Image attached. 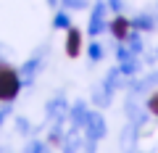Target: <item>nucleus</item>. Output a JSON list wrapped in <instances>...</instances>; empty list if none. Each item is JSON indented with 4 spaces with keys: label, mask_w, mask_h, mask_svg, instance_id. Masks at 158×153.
Instances as JSON below:
<instances>
[{
    "label": "nucleus",
    "mask_w": 158,
    "mask_h": 153,
    "mask_svg": "<svg viewBox=\"0 0 158 153\" xmlns=\"http://www.w3.org/2000/svg\"><path fill=\"white\" fill-rule=\"evenodd\" d=\"M53 27H56V29H69V27H71V19H69L66 13H56V19H53Z\"/></svg>",
    "instance_id": "10"
},
{
    "label": "nucleus",
    "mask_w": 158,
    "mask_h": 153,
    "mask_svg": "<svg viewBox=\"0 0 158 153\" xmlns=\"http://www.w3.org/2000/svg\"><path fill=\"white\" fill-rule=\"evenodd\" d=\"M37 69H40V58H32V61H27L21 69H19V74H21V82H32Z\"/></svg>",
    "instance_id": "6"
},
{
    "label": "nucleus",
    "mask_w": 158,
    "mask_h": 153,
    "mask_svg": "<svg viewBox=\"0 0 158 153\" xmlns=\"http://www.w3.org/2000/svg\"><path fill=\"white\" fill-rule=\"evenodd\" d=\"M153 16H137L135 21H132V27L135 29H140V32H148V29H153Z\"/></svg>",
    "instance_id": "8"
},
{
    "label": "nucleus",
    "mask_w": 158,
    "mask_h": 153,
    "mask_svg": "<svg viewBox=\"0 0 158 153\" xmlns=\"http://www.w3.org/2000/svg\"><path fill=\"white\" fill-rule=\"evenodd\" d=\"M85 3L87 0H63V6H69V8H85Z\"/></svg>",
    "instance_id": "14"
},
{
    "label": "nucleus",
    "mask_w": 158,
    "mask_h": 153,
    "mask_svg": "<svg viewBox=\"0 0 158 153\" xmlns=\"http://www.w3.org/2000/svg\"><path fill=\"white\" fill-rule=\"evenodd\" d=\"M21 90V74L8 63H0V100L11 103Z\"/></svg>",
    "instance_id": "1"
},
{
    "label": "nucleus",
    "mask_w": 158,
    "mask_h": 153,
    "mask_svg": "<svg viewBox=\"0 0 158 153\" xmlns=\"http://www.w3.org/2000/svg\"><path fill=\"white\" fill-rule=\"evenodd\" d=\"M137 69H140V63H137L135 58H127V61H121V69H118V74H135Z\"/></svg>",
    "instance_id": "9"
},
{
    "label": "nucleus",
    "mask_w": 158,
    "mask_h": 153,
    "mask_svg": "<svg viewBox=\"0 0 158 153\" xmlns=\"http://www.w3.org/2000/svg\"><path fill=\"white\" fill-rule=\"evenodd\" d=\"M87 116H90V111H87L82 103H77V106L71 108V124H74V127H85Z\"/></svg>",
    "instance_id": "7"
},
{
    "label": "nucleus",
    "mask_w": 158,
    "mask_h": 153,
    "mask_svg": "<svg viewBox=\"0 0 158 153\" xmlns=\"http://www.w3.org/2000/svg\"><path fill=\"white\" fill-rule=\"evenodd\" d=\"M48 3H50V6H56V0H48Z\"/></svg>",
    "instance_id": "18"
},
{
    "label": "nucleus",
    "mask_w": 158,
    "mask_h": 153,
    "mask_svg": "<svg viewBox=\"0 0 158 153\" xmlns=\"http://www.w3.org/2000/svg\"><path fill=\"white\" fill-rule=\"evenodd\" d=\"M106 11H108V6L103 3V0H98L95 8H92V16H90V27H87V32H90L92 37L106 29Z\"/></svg>",
    "instance_id": "2"
},
{
    "label": "nucleus",
    "mask_w": 158,
    "mask_h": 153,
    "mask_svg": "<svg viewBox=\"0 0 158 153\" xmlns=\"http://www.w3.org/2000/svg\"><path fill=\"white\" fill-rule=\"evenodd\" d=\"M82 53V32L74 27H69V37H66V56L69 58H77Z\"/></svg>",
    "instance_id": "4"
},
{
    "label": "nucleus",
    "mask_w": 158,
    "mask_h": 153,
    "mask_svg": "<svg viewBox=\"0 0 158 153\" xmlns=\"http://www.w3.org/2000/svg\"><path fill=\"white\" fill-rule=\"evenodd\" d=\"M27 153H45V145H42V142H29Z\"/></svg>",
    "instance_id": "13"
},
{
    "label": "nucleus",
    "mask_w": 158,
    "mask_h": 153,
    "mask_svg": "<svg viewBox=\"0 0 158 153\" xmlns=\"http://www.w3.org/2000/svg\"><path fill=\"white\" fill-rule=\"evenodd\" d=\"M129 27H132V21H127L124 16H116L113 24H111V32H113L116 40H127V37H129Z\"/></svg>",
    "instance_id": "5"
},
{
    "label": "nucleus",
    "mask_w": 158,
    "mask_h": 153,
    "mask_svg": "<svg viewBox=\"0 0 158 153\" xmlns=\"http://www.w3.org/2000/svg\"><path fill=\"white\" fill-rule=\"evenodd\" d=\"M108 6H111L113 11H121V0H111V3H108Z\"/></svg>",
    "instance_id": "16"
},
{
    "label": "nucleus",
    "mask_w": 158,
    "mask_h": 153,
    "mask_svg": "<svg viewBox=\"0 0 158 153\" xmlns=\"http://www.w3.org/2000/svg\"><path fill=\"white\" fill-rule=\"evenodd\" d=\"M16 127H19L21 132H29V124H27V119H19V121H16Z\"/></svg>",
    "instance_id": "15"
},
{
    "label": "nucleus",
    "mask_w": 158,
    "mask_h": 153,
    "mask_svg": "<svg viewBox=\"0 0 158 153\" xmlns=\"http://www.w3.org/2000/svg\"><path fill=\"white\" fill-rule=\"evenodd\" d=\"M145 106H148V111H150L153 116H158V92H156V95H150V100H148Z\"/></svg>",
    "instance_id": "12"
},
{
    "label": "nucleus",
    "mask_w": 158,
    "mask_h": 153,
    "mask_svg": "<svg viewBox=\"0 0 158 153\" xmlns=\"http://www.w3.org/2000/svg\"><path fill=\"white\" fill-rule=\"evenodd\" d=\"M87 56H90V61H100V56H103V48L98 45V42H92V45L87 48Z\"/></svg>",
    "instance_id": "11"
},
{
    "label": "nucleus",
    "mask_w": 158,
    "mask_h": 153,
    "mask_svg": "<svg viewBox=\"0 0 158 153\" xmlns=\"http://www.w3.org/2000/svg\"><path fill=\"white\" fill-rule=\"evenodd\" d=\"M85 130H87V137H90L92 142L100 140V137L106 135V124H103V116H100V113H90V116H87V121H85Z\"/></svg>",
    "instance_id": "3"
},
{
    "label": "nucleus",
    "mask_w": 158,
    "mask_h": 153,
    "mask_svg": "<svg viewBox=\"0 0 158 153\" xmlns=\"http://www.w3.org/2000/svg\"><path fill=\"white\" fill-rule=\"evenodd\" d=\"M8 113H11V108H3V111H0V124H3V119H6Z\"/></svg>",
    "instance_id": "17"
}]
</instances>
